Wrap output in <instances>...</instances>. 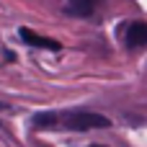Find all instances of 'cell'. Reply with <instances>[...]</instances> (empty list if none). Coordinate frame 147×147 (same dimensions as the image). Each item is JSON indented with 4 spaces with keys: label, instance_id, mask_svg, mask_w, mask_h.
I'll list each match as a JSON object with an SVG mask.
<instances>
[{
    "label": "cell",
    "instance_id": "obj_1",
    "mask_svg": "<svg viewBox=\"0 0 147 147\" xmlns=\"http://www.w3.org/2000/svg\"><path fill=\"white\" fill-rule=\"evenodd\" d=\"M54 127H62L70 132H90V129H109L111 119L98 111H65V114H57Z\"/></svg>",
    "mask_w": 147,
    "mask_h": 147
},
{
    "label": "cell",
    "instance_id": "obj_2",
    "mask_svg": "<svg viewBox=\"0 0 147 147\" xmlns=\"http://www.w3.org/2000/svg\"><path fill=\"white\" fill-rule=\"evenodd\" d=\"M18 36L23 39V44H28V47H36V49H52V52H57L59 49V41L57 39H49V36H41V34H36V31H31V28H18Z\"/></svg>",
    "mask_w": 147,
    "mask_h": 147
},
{
    "label": "cell",
    "instance_id": "obj_3",
    "mask_svg": "<svg viewBox=\"0 0 147 147\" xmlns=\"http://www.w3.org/2000/svg\"><path fill=\"white\" fill-rule=\"evenodd\" d=\"M124 41H127L129 49H142V47H147V23L145 21L129 23L127 31H124Z\"/></svg>",
    "mask_w": 147,
    "mask_h": 147
},
{
    "label": "cell",
    "instance_id": "obj_4",
    "mask_svg": "<svg viewBox=\"0 0 147 147\" xmlns=\"http://www.w3.org/2000/svg\"><path fill=\"white\" fill-rule=\"evenodd\" d=\"M98 3H101V0H70V3L65 5V13H67V16H78V18H88V16L96 10Z\"/></svg>",
    "mask_w": 147,
    "mask_h": 147
},
{
    "label": "cell",
    "instance_id": "obj_5",
    "mask_svg": "<svg viewBox=\"0 0 147 147\" xmlns=\"http://www.w3.org/2000/svg\"><path fill=\"white\" fill-rule=\"evenodd\" d=\"M90 147H106V145H90Z\"/></svg>",
    "mask_w": 147,
    "mask_h": 147
}]
</instances>
